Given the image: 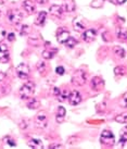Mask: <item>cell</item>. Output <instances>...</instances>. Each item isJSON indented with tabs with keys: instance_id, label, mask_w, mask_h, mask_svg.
<instances>
[{
	"instance_id": "cell-1",
	"label": "cell",
	"mask_w": 127,
	"mask_h": 149,
	"mask_svg": "<svg viewBox=\"0 0 127 149\" xmlns=\"http://www.w3.org/2000/svg\"><path fill=\"white\" fill-rule=\"evenodd\" d=\"M35 93V84L33 82H27L22 85L20 88V97L23 100L29 99Z\"/></svg>"
},
{
	"instance_id": "cell-2",
	"label": "cell",
	"mask_w": 127,
	"mask_h": 149,
	"mask_svg": "<svg viewBox=\"0 0 127 149\" xmlns=\"http://www.w3.org/2000/svg\"><path fill=\"white\" fill-rule=\"evenodd\" d=\"M87 82V74L82 70V69H79V70L75 71V73L74 75L72 76V83L74 85H76V86H83V85H85Z\"/></svg>"
},
{
	"instance_id": "cell-3",
	"label": "cell",
	"mask_w": 127,
	"mask_h": 149,
	"mask_svg": "<svg viewBox=\"0 0 127 149\" xmlns=\"http://www.w3.org/2000/svg\"><path fill=\"white\" fill-rule=\"evenodd\" d=\"M100 143L104 146H113L115 143V137L113 133L109 130H103L100 135Z\"/></svg>"
},
{
	"instance_id": "cell-4",
	"label": "cell",
	"mask_w": 127,
	"mask_h": 149,
	"mask_svg": "<svg viewBox=\"0 0 127 149\" xmlns=\"http://www.w3.org/2000/svg\"><path fill=\"white\" fill-rule=\"evenodd\" d=\"M8 20L11 24H19L23 20V13L20 10H10L8 12Z\"/></svg>"
},
{
	"instance_id": "cell-5",
	"label": "cell",
	"mask_w": 127,
	"mask_h": 149,
	"mask_svg": "<svg viewBox=\"0 0 127 149\" xmlns=\"http://www.w3.org/2000/svg\"><path fill=\"white\" fill-rule=\"evenodd\" d=\"M17 74L21 79H26L29 76V66L25 63H21L17 66Z\"/></svg>"
},
{
	"instance_id": "cell-6",
	"label": "cell",
	"mask_w": 127,
	"mask_h": 149,
	"mask_svg": "<svg viewBox=\"0 0 127 149\" xmlns=\"http://www.w3.org/2000/svg\"><path fill=\"white\" fill-rule=\"evenodd\" d=\"M35 124L38 128H46L48 126V119L45 112L38 113L35 118Z\"/></svg>"
},
{
	"instance_id": "cell-7",
	"label": "cell",
	"mask_w": 127,
	"mask_h": 149,
	"mask_svg": "<svg viewBox=\"0 0 127 149\" xmlns=\"http://www.w3.org/2000/svg\"><path fill=\"white\" fill-rule=\"evenodd\" d=\"M69 102H70L71 106H77L82 102V96L79 94V91H72L69 95Z\"/></svg>"
},
{
	"instance_id": "cell-8",
	"label": "cell",
	"mask_w": 127,
	"mask_h": 149,
	"mask_svg": "<svg viewBox=\"0 0 127 149\" xmlns=\"http://www.w3.org/2000/svg\"><path fill=\"white\" fill-rule=\"evenodd\" d=\"M70 37V32L65 27H59L57 31V39L60 44H64L66 39Z\"/></svg>"
},
{
	"instance_id": "cell-9",
	"label": "cell",
	"mask_w": 127,
	"mask_h": 149,
	"mask_svg": "<svg viewBox=\"0 0 127 149\" xmlns=\"http://www.w3.org/2000/svg\"><path fill=\"white\" fill-rule=\"evenodd\" d=\"M10 60V51L7 45L1 44L0 45V62L7 63Z\"/></svg>"
},
{
	"instance_id": "cell-10",
	"label": "cell",
	"mask_w": 127,
	"mask_h": 149,
	"mask_svg": "<svg viewBox=\"0 0 127 149\" xmlns=\"http://www.w3.org/2000/svg\"><path fill=\"white\" fill-rule=\"evenodd\" d=\"M103 85H104V81L100 76H94L90 81V87L96 91H100L103 87Z\"/></svg>"
},
{
	"instance_id": "cell-11",
	"label": "cell",
	"mask_w": 127,
	"mask_h": 149,
	"mask_svg": "<svg viewBox=\"0 0 127 149\" xmlns=\"http://www.w3.org/2000/svg\"><path fill=\"white\" fill-rule=\"evenodd\" d=\"M49 12L51 15H53L56 17H59V19H61L63 17V8H62V6H58V4H52L51 7L49 8Z\"/></svg>"
},
{
	"instance_id": "cell-12",
	"label": "cell",
	"mask_w": 127,
	"mask_h": 149,
	"mask_svg": "<svg viewBox=\"0 0 127 149\" xmlns=\"http://www.w3.org/2000/svg\"><path fill=\"white\" fill-rule=\"evenodd\" d=\"M96 36H97V31L94 29H86V31L83 33V39L86 42H92L94 38H96Z\"/></svg>"
},
{
	"instance_id": "cell-13",
	"label": "cell",
	"mask_w": 127,
	"mask_h": 149,
	"mask_svg": "<svg viewBox=\"0 0 127 149\" xmlns=\"http://www.w3.org/2000/svg\"><path fill=\"white\" fill-rule=\"evenodd\" d=\"M22 7L25 10V12H27L28 14L34 13L35 10H36V6H35V3L32 0H24L23 3H22Z\"/></svg>"
},
{
	"instance_id": "cell-14",
	"label": "cell",
	"mask_w": 127,
	"mask_h": 149,
	"mask_svg": "<svg viewBox=\"0 0 127 149\" xmlns=\"http://www.w3.org/2000/svg\"><path fill=\"white\" fill-rule=\"evenodd\" d=\"M73 26L76 31L82 32V31H85V29H86V23L84 22V20H83L82 17H78L73 20Z\"/></svg>"
},
{
	"instance_id": "cell-15",
	"label": "cell",
	"mask_w": 127,
	"mask_h": 149,
	"mask_svg": "<svg viewBox=\"0 0 127 149\" xmlns=\"http://www.w3.org/2000/svg\"><path fill=\"white\" fill-rule=\"evenodd\" d=\"M65 114H66V110L64 109V107H62V106L58 107L57 114H56V120H57L58 123H62L64 121Z\"/></svg>"
},
{
	"instance_id": "cell-16",
	"label": "cell",
	"mask_w": 127,
	"mask_h": 149,
	"mask_svg": "<svg viewBox=\"0 0 127 149\" xmlns=\"http://www.w3.org/2000/svg\"><path fill=\"white\" fill-rule=\"evenodd\" d=\"M46 19H47V12L46 11H40V12L37 14V17L35 20V24L38 26H42L45 24Z\"/></svg>"
},
{
	"instance_id": "cell-17",
	"label": "cell",
	"mask_w": 127,
	"mask_h": 149,
	"mask_svg": "<svg viewBox=\"0 0 127 149\" xmlns=\"http://www.w3.org/2000/svg\"><path fill=\"white\" fill-rule=\"evenodd\" d=\"M57 52V48H47L42 51V57H44V59H52Z\"/></svg>"
},
{
	"instance_id": "cell-18",
	"label": "cell",
	"mask_w": 127,
	"mask_h": 149,
	"mask_svg": "<svg viewBox=\"0 0 127 149\" xmlns=\"http://www.w3.org/2000/svg\"><path fill=\"white\" fill-rule=\"evenodd\" d=\"M62 8H63V11H65V12H73L76 7H75V2L73 0H66L65 3L62 6Z\"/></svg>"
},
{
	"instance_id": "cell-19",
	"label": "cell",
	"mask_w": 127,
	"mask_h": 149,
	"mask_svg": "<svg viewBox=\"0 0 127 149\" xmlns=\"http://www.w3.org/2000/svg\"><path fill=\"white\" fill-rule=\"evenodd\" d=\"M115 121H116L117 123H121V124L127 123V111L122 112V113H119V116H115Z\"/></svg>"
},
{
	"instance_id": "cell-20",
	"label": "cell",
	"mask_w": 127,
	"mask_h": 149,
	"mask_svg": "<svg viewBox=\"0 0 127 149\" xmlns=\"http://www.w3.org/2000/svg\"><path fill=\"white\" fill-rule=\"evenodd\" d=\"M116 36H117V38L121 39V40H126L127 39V31L126 29L119 27V29H116Z\"/></svg>"
},
{
	"instance_id": "cell-21",
	"label": "cell",
	"mask_w": 127,
	"mask_h": 149,
	"mask_svg": "<svg viewBox=\"0 0 127 149\" xmlns=\"http://www.w3.org/2000/svg\"><path fill=\"white\" fill-rule=\"evenodd\" d=\"M28 146L29 147H32V148H36V149H39V148H42V147H44L41 141H39V139H35V138H33V139H31V141H28Z\"/></svg>"
},
{
	"instance_id": "cell-22",
	"label": "cell",
	"mask_w": 127,
	"mask_h": 149,
	"mask_svg": "<svg viewBox=\"0 0 127 149\" xmlns=\"http://www.w3.org/2000/svg\"><path fill=\"white\" fill-rule=\"evenodd\" d=\"M127 143V126L121 131V135H119V144L122 146H124V144Z\"/></svg>"
},
{
	"instance_id": "cell-23",
	"label": "cell",
	"mask_w": 127,
	"mask_h": 149,
	"mask_svg": "<svg viewBox=\"0 0 127 149\" xmlns=\"http://www.w3.org/2000/svg\"><path fill=\"white\" fill-rule=\"evenodd\" d=\"M40 107V102L38 101L37 99H31L29 98L28 102H27V108L28 109H32V110H34V109H38V108Z\"/></svg>"
},
{
	"instance_id": "cell-24",
	"label": "cell",
	"mask_w": 127,
	"mask_h": 149,
	"mask_svg": "<svg viewBox=\"0 0 127 149\" xmlns=\"http://www.w3.org/2000/svg\"><path fill=\"white\" fill-rule=\"evenodd\" d=\"M114 54L119 57V58H125V54H126V52H125V49L124 48H122L121 46H115L114 47Z\"/></svg>"
},
{
	"instance_id": "cell-25",
	"label": "cell",
	"mask_w": 127,
	"mask_h": 149,
	"mask_svg": "<svg viewBox=\"0 0 127 149\" xmlns=\"http://www.w3.org/2000/svg\"><path fill=\"white\" fill-rule=\"evenodd\" d=\"M114 74L116 76H124L126 74V68L123 65H119L114 69Z\"/></svg>"
},
{
	"instance_id": "cell-26",
	"label": "cell",
	"mask_w": 127,
	"mask_h": 149,
	"mask_svg": "<svg viewBox=\"0 0 127 149\" xmlns=\"http://www.w3.org/2000/svg\"><path fill=\"white\" fill-rule=\"evenodd\" d=\"M64 44L66 45L67 48H74L75 46L77 45V40L73 37H69L67 39H66V42H64Z\"/></svg>"
},
{
	"instance_id": "cell-27",
	"label": "cell",
	"mask_w": 127,
	"mask_h": 149,
	"mask_svg": "<svg viewBox=\"0 0 127 149\" xmlns=\"http://www.w3.org/2000/svg\"><path fill=\"white\" fill-rule=\"evenodd\" d=\"M47 70V65H46V63L44 61H39V62L37 63V71L40 73V74H44Z\"/></svg>"
},
{
	"instance_id": "cell-28",
	"label": "cell",
	"mask_w": 127,
	"mask_h": 149,
	"mask_svg": "<svg viewBox=\"0 0 127 149\" xmlns=\"http://www.w3.org/2000/svg\"><path fill=\"white\" fill-rule=\"evenodd\" d=\"M69 95H70V93L66 91H60V94L58 95V98H59V101H65L67 98H69Z\"/></svg>"
},
{
	"instance_id": "cell-29",
	"label": "cell",
	"mask_w": 127,
	"mask_h": 149,
	"mask_svg": "<svg viewBox=\"0 0 127 149\" xmlns=\"http://www.w3.org/2000/svg\"><path fill=\"white\" fill-rule=\"evenodd\" d=\"M119 106L122 108H127V91L119 99Z\"/></svg>"
},
{
	"instance_id": "cell-30",
	"label": "cell",
	"mask_w": 127,
	"mask_h": 149,
	"mask_svg": "<svg viewBox=\"0 0 127 149\" xmlns=\"http://www.w3.org/2000/svg\"><path fill=\"white\" fill-rule=\"evenodd\" d=\"M103 3H104V0H92L90 6L92 8H100L102 7Z\"/></svg>"
},
{
	"instance_id": "cell-31",
	"label": "cell",
	"mask_w": 127,
	"mask_h": 149,
	"mask_svg": "<svg viewBox=\"0 0 127 149\" xmlns=\"http://www.w3.org/2000/svg\"><path fill=\"white\" fill-rule=\"evenodd\" d=\"M29 31H31V29H29L28 25H23L22 29H21L20 34L22 35V36H24V35H27V34L29 33Z\"/></svg>"
},
{
	"instance_id": "cell-32",
	"label": "cell",
	"mask_w": 127,
	"mask_h": 149,
	"mask_svg": "<svg viewBox=\"0 0 127 149\" xmlns=\"http://www.w3.org/2000/svg\"><path fill=\"white\" fill-rule=\"evenodd\" d=\"M6 35H7V32H6V29L0 25V42H2L4 38H6Z\"/></svg>"
},
{
	"instance_id": "cell-33",
	"label": "cell",
	"mask_w": 127,
	"mask_h": 149,
	"mask_svg": "<svg viewBox=\"0 0 127 149\" xmlns=\"http://www.w3.org/2000/svg\"><path fill=\"white\" fill-rule=\"evenodd\" d=\"M56 72H57V74H59V75H63L64 72H65V70H64L63 66H58L57 69H56Z\"/></svg>"
},
{
	"instance_id": "cell-34",
	"label": "cell",
	"mask_w": 127,
	"mask_h": 149,
	"mask_svg": "<svg viewBox=\"0 0 127 149\" xmlns=\"http://www.w3.org/2000/svg\"><path fill=\"white\" fill-rule=\"evenodd\" d=\"M6 141H7V143H8V145L11 146V147H15V145H17V144H15V141H13V139H11L10 137H7V138H6Z\"/></svg>"
},
{
	"instance_id": "cell-35",
	"label": "cell",
	"mask_w": 127,
	"mask_h": 149,
	"mask_svg": "<svg viewBox=\"0 0 127 149\" xmlns=\"http://www.w3.org/2000/svg\"><path fill=\"white\" fill-rule=\"evenodd\" d=\"M14 38H15V35H14V33L8 34V40H9V42H13V40H14Z\"/></svg>"
},
{
	"instance_id": "cell-36",
	"label": "cell",
	"mask_w": 127,
	"mask_h": 149,
	"mask_svg": "<svg viewBox=\"0 0 127 149\" xmlns=\"http://www.w3.org/2000/svg\"><path fill=\"white\" fill-rule=\"evenodd\" d=\"M37 3H39V4H46L49 0H35Z\"/></svg>"
},
{
	"instance_id": "cell-37",
	"label": "cell",
	"mask_w": 127,
	"mask_h": 149,
	"mask_svg": "<svg viewBox=\"0 0 127 149\" xmlns=\"http://www.w3.org/2000/svg\"><path fill=\"white\" fill-rule=\"evenodd\" d=\"M53 94L58 97V95L60 94V89H59V88H57V87H54V88H53Z\"/></svg>"
},
{
	"instance_id": "cell-38",
	"label": "cell",
	"mask_w": 127,
	"mask_h": 149,
	"mask_svg": "<svg viewBox=\"0 0 127 149\" xmlns=\"http://www.w3.org/2000/svg\"><path fill=\"white\" fill-rule=\"evenodd\" d=\"M4 79H6V74H4V73H2V72H0V83H1Z\"/></svg>"
},
{
	"instance_id": "cell-39",
	"label": "cell",
	"mask_w": 127,
	"mask_h": 149,
	"mask_svg": "<svg viewBox=\"0 0 127 149\" xmlns=\"http://www.w3.org/2000/svg\"><path fill=\"white\" fill-rule=\"evenodd\" d=\"M115 2H116V4H123L126 2V0H115Z\"/></svg>"
},
{
	"instance_id": "cell-40",
	"label": "cell",
	"mask_w": 127,
	"mask_h": 149,
	"mask_svg": "<svg viewBox=\"0 0 127 149\" xmlns=\"http://www.w3.org/2000/svg\"><path fill=\"white\" fill-rule=\"evenodd\" d=\"M49 148H62L61 145H51L49 146Z\"/></svg>"
},
{
	"instance_id": "cell-41",
	"label": "cell",
	"mask_w": 127,
	"mask_h": 149,
	"mask_svg": "<svg viewBox=\"0 0 127 149\" xmlns=\"http://www.w3.org/2000/svg\"><path fill=\"white\" fill-rule=\"evenodd\" d=\"M0 15H1V11H0Z\"/></svg>"
},
{
	"instance_id": "cell-42",
	"label": "cell",
	"mask_w": 127,
	"mask_h": 149,
	"mask_svg": "<svg viewBox=\"0 0 127 149\" xmlns=\"http://www.w3.org/2000/svg\"><path fill=\"white\" fill-rule=\"evenodd\" d=\"M126 40H127V39H126Z\"/></svg>"
}]
</instances>
